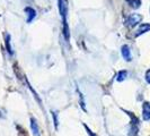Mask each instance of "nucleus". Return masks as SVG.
I'll return each mask as SVG.
<instances>
[{
	"mask_svg": "<svg viewBox=\"0 0 150 136\" xmlns=\"http://www.w3.org/2000/svg\"><path fill=\"white\" fill-rule=\"evenodd\" d=\"M59 7H60V14L63 21V25H64V37L67 40H69V30H68V24H67V0H59Z\"/></svg>",
	"mask_w": 150,
	"mask_h": 136,
	"instance_id": "f257e3e1",
	"label": "nucleus"
},
{
	"mask_svg": "<svg viewBox=\"0 0 150 136\" xmlns=\"http://www.w3.org/2000/svg\"><path fill=\"white\" fill-rule=\"evenodd\" d=\"M142 19V16L139 15V14H131L127 19V25L130 27H134L135 25H138V23L141 22Z\"/></svg>",
	"mask_w": 150,
	"mask_h": 136,
	"instance_id": "f03ea898",
	"label": "nucleus"
},
{
	"mask_svg": "<svg viewBox=\"0 0 150 136\" xmlns=\"http://www.w3.org/2000/svg\"><path fill=\"white\" fill-rule=\"evenodd\" d=\"M142 117H143V120H146V121L150 120V103L149 102H144V103H143Z\"/></svg>",
	"mask_w": 150,
	"mask_h": 136,
	"instance_id": "7ed1b4c3",
	"label": "nucleus"
},
{
	"mask_svg": "<svg viewBox=\"0 0 150 136\" xmlns=\"http://www.w3.org/2000/svg\"><path fill=\"white\" fill-rule=\"evenodd\" d=\"M121 52H122V56H123V58H124L125 60L131 61V50H130L129 45H123Z\"/></svg>",
	"mask_w": 150,
	"mask_h": 136,
	"instance_id": "20e7f679",
	"label": "nucleus"
},
{
	"mask_svg": "<svg viewBox=\"0 0 150 136\" xmlns=\"http://www.w3.org/2000/svg\"><path fill=\"white\" fill-rule=\"evenodd\" d=\"M25 13L27 14V22L30 23L34 18H35V16H36V11H35V9H33V8L30 7H26L25 8Z\"/></svg>",
	"mask_w": 150,
	"mask_h": 136,
	"instance_id": "39448f33",
	"label": "nucleus"
},
{
	"mask_svg": "<svg viewBox=\"0 0 150 136\" xmlns=\"http://www.w3.org/2000/svg\"><path fill=\"white\" fill-rule=\"evenodd\" d=\"M148 31H150V24H141L140 27L137 30L135 37H139V35H141V34L146 33V32H148Z\"/></svg>",
	"mask_w": 150,
	"mask_h": 136,
	"instance_id": "423d86ee",
	"label": "nucleus"
},
{
	"mask_svg": "<svg viewBox=\"0 0 150 136\" xmlns=\"http://www.w3.org/2000/svg\"><path fill=\"white\" fill-rule=\"evenodd\" d=\"M30 127H32V130H33V134L35 136L40 135V129H38V122L34 120V118L30 119Z\"/></svg>",
	"mask_w": 150,
	"mask_h": 136,
	"instance_id": "0eeeda50",
	"label": "nucleus"
},
{
	"mask_svg": "<svg viewBox=\"0 0 150 136\" xmlns=\"http://www.w3.org/2000/svg\"><path fill=\"white\" fill-rule=\"evenodd\" d=\"M127 76H128V73H127L125 70H121V72H119L117 76H116V79H117L119 82H122V81H124V79L127 78Z\"/></svg>",
	"mask_w": 150,
	"mask_h": 136,
	"instance_id": "6e6552de",
	"label": "nucleus"
},
{
	"mask_svg": "<svg viewBox=\"0 0 150 136\" xmlns=\"http://www.w3.org/2000/svg\"><path fill=\"white\" fill-rule=\"evenodd\" d=\"M128 2L131 7L135 8V9L140 7V5H141V0H128Z\"/></svg>",
	"mask_w": 150,
	"mask_h": 136,
	"instance_id": "1a4fd4ad",
	"label": "nucleus"
},
{
	"mask_svg": "<svg viewBox=\"0 0 150 136\" xmlns=\"http://www.w3.org/2000/svg\"><path fill=\"white\" fill-rule=\"evenodd\" d=\"M6 47H7V50L9 51L10 54H13L14 51H13V48H11V45H10V37L7 35V38H6Z\"/></svg>",
	"mask_w": 150,
	"mask_h": 136,
	"instance_id": "9d476101",
	"label": "nucleus"
},
{
	"mask_svg": "<svg viewBox=\"0 0 150 136\" xmlns=\"http://www.w3.org/2000/svg\"><path fill=\"white\" fill-rule=\"evenodd\" d=\"M52 116L54 118V124H55V127H58V124H59V120H58V112L57 111H53Z\"/></svg>",
	"mask_w": 150,
	"mask_h": 136,
	"instance_id": "9b49d317",
	"label": "nucleus"
},
{
	"mask_svg": "<svg viewBox=\"0 0 150 136\" xmlns=\"http://www.w3.org/2000/svg\"><path fill=\"white\" fill-rule=\"evenodd\" d=\"M146 81L148 84H150V69L146 73Z\"/></svg>",
	"mask_w": 150,
	"mask_h": 136,
	"instance_id": "f8f14e48",
	"label": "nucleus"
}]
</instances>
